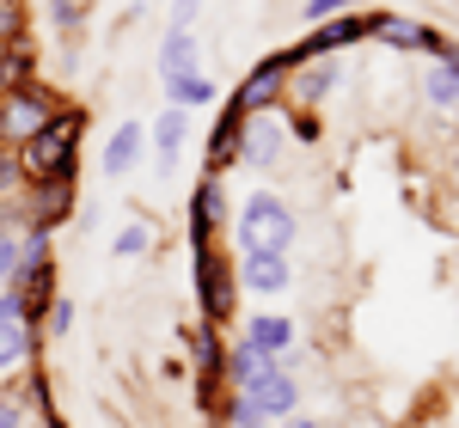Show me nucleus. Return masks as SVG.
<instances>
[{"mask_svg": "<svg viewBox=\"0 0 459 428\" xmlns=\"http://www.w3.org/2000/svg\"><path fill=\"white\" fill-rule=\"evenodd\" d=\"M246 343H251V349H264V355H276V361H282V355H288V343H294V324L276 319V312H257V319L246 324Z\"/></svg>", "mask_w": 459, "mask_h": 428, "instance_id": "nucleus-17", "label": "nucleus"}, {"mask_svg": "<svg viewBox=\"0 0 459 428\" xmlns=\"http://www.w3.org/2000/svg\"><path fill=\"white\" fill-rule=\"evenodd\" d=\"M282 361L264 355V349H251V343H239V349H227V373H233V386L246 392V386H257V380H270Z\"/></svg>", "mask_w": 459, "mask_h": 428, "instance_id": "nucleus-16", "label": "nucleus"}, {"mask_svg": "<svg viewBox=\"0 0 459 428\" xmlns=\"http://www.w3.org/2000/svg\"><path fill=\"white\" fill-rule=\"evenodd\" d=\"M13 31H19V13H13V6H0V56H6V43H13Z\"/></svg>", "mask_w": 459, "mask_h": 428, "instance_id": "nucleus-31", "label": "nucleus"}, {"mask_svg": "<svg viewBox=\"0 0 459 428\" xmlns=\"http://www.w3.org/2000/svg\"><path fill=\"white\" fill-rule=\"evenodd\" d=\"M239 282L251 294H282L294 282V270H288V251H239Z\"/></svg>", "mask_w": 459, "mask_h": 428, "instance_id": "nucleus-8", "label": "nucleus"}, {"mask_svg": "<svg viewBox=\"0 0 459 428\" xmlns=\"http://www.w3.org/2000/svg\"><path fill=\"white\" fill-rule=\"evenodd\" d=\"M325 86H331V62H318V68L300 80V105H318V98H325Z\"/></svg>", "mask_w": 459, "mask_h": 428, "instance_id": "nucleus-24", "label": "nucleus"}, {"mask_svg": "<svg viewBox=\"0 0 459 428\" xmlns=\"http://www.w3.org/2000/svg\"><path fill=\"white\" fill-rule=\"evenodd\" d=\"M214 220H221V184L203 178V190H196V209H190V239H196V251H209Z\"/></svg>", "mask_w": 459, "mask_h": 428, "instance_id": "nucleus-19", "label": "nucleus"}, {"mask_svg": "<svg viewBox=\"0 0 459 428\" xmlns=\"http://www.w3.org/2000/svg\"><path fill=\"white\" fill-rule=\"evenodd\" d=\"M221 367H227V349H221L214 324H203V337H196V373H203V380H214Z\"/></svg>", "mask_w": 459, "mask_h": 428, "instance_id": "nucleus-22", "label": "nucleus"}, {"mask_svg": "<svg viewBox=\"0 0 459 428\" xmlns=\"http://www.w3.org/2000/svg\"><path fill=\"white\" fill-rule=\"evenodd\" d=\"M196 25V0H172V31H190Z\"/></svg>", "mask_w": 459, "mask_h": 428, "instance_id": "nucleus-29", "label": "nucleus"}, {"mask_svg": "<svg viewBox=\"0 0 459 428\" xmlns=\"http://www.w3.org/2000/svg\"><path fill=\"white\" fill-rule=\"evenodd\" d=\"M294 209H288L276 190H251L246 202H239V220H233V239L239 251H288L294 245Z\"/></svg>", "mask_w": 459, "mask_h": 428, "instance_id": "nucleus-2", "label": "nucleus"}, {"mask_svg": "<svg viewBox=\"0 0 459 428\" xmlns=\"http://www.w3.org/2000/svg\"><path fill=\"white\" fill-rule=\"evenodd\" d=\"M184 73H203V43H196V31H166V43H160V80H184Z\"/></svg>", "mask_w": 459, "mask_h": 428, "instance_id": "nucleus-12", "label": "nucleus"}, {"mask_svg": "<svg viewBox=\"0 0 459 428\" xmlns=\"http://www.w3.org/2000/svg\"><path fill=\"white\" fill-rule=\"evenodd\" d=\"M80 129H86V116L80 110H56L37 135H25V153H19V172L31 184H56L74 172V153H80Z\"/></svg>", "mask_w": 459, "mask_h": 428, "instance_id": "nucleus-1", "label": "nucleus"}, {"mask_svg": "<svg viewBox=\"0 0 459 428\" xmlns=\"http://www.w3.org/2000/svg\"><path fill=\"white\" fill-rule=\"evenodd\" d=\"M43 330H49V337H68V330H74V306L62 300V294L49 300V312H43Z\"/></svg>", "mask_w": 459, "mask_h": 428, "instance_id": "nucleus-23", "label": "nucleus"}, {"mask_svg": "<svg viewBox=\"0 0 459 428\" xmlns=\"http://www.w3.org/2000/svg\"><path fill=\"white\" fill-rule=\"evenodd\" d=\"M239 135H246V110L227 105V116H221V129H214V141H209V166H214V172L239 159Z\"/></svg>", "mask_w": 459, "mask_h": 428, "instance_id": "nucleus-18", "label": "nucleus"}, {"mask_svg": "<svg viewBox=\"0 0 459 428\" xmlns=\"http://www.w3.org/2000/svg\"><path fill=\"white\" fill-rule=\"evenodd\" d=\"M368 31L380 37V43H392V49H441V37L429 31V25H411V19H392V13H380V19H368Z\"/></svg>", "mask_w": 459, "mask_h": 428, "instance_id": "nucleus-14", "label": "nucleus"}, {"mask_svg": "<svg viewBox=\"0 0 459 428\" xmlns=\"http://www.w3.org/2000/svg\"><path fill=\"white\" fill-rule=\"evenodd\" d=\"M49 116H56V105H49L37 86H13V92H6V105H0V129H6L13 141H25V135H37Z\"/></svg>", "mask_w": 459, "mask_h": 428, "instance_id": "nucleus-5", "label": "nucleus"}, {"mask_svg": "<svg viewBox=\"0 0 459 428\" xmlns=\"http://www.w3.org/2000/svg\"><path fill=\"white\" fill-rule=\"evenodd\" d=\"M246 398H251V410H257L264 423H282L288 410L300 404V380H294L288 367H276L270 380H257V386H246Z\"/></svg>", "mask_w": 459, "mask_h": 428, "instance_id": "nucleus-9", "label": "nucleus"}, {"mask_svg": "<svg viewBox=\"0 0 459 428\" xmlns=\"http://www.w3.org/2000/svg\"><path fill=\"white\" fill-rule=\"evenodd\" d=\"M13 184H19V159H13V153H0V202H6V190H13Z\"/></svg>", "mask_w": 459, "mask_h": 428, "instance_id": "nucleus-30", "label": "nucleus"}, {"mask_svg": "<svg viewBox=\"0 0 459 428\" xmlns=\"http://www.w3.org/2000/svg\"><path fill=\"white\" fill-rule=\"evenodd\" d=\"M142 147H147L142 123H117V135L105 141V178H129L142 166Z\"/></svg>", "mask_w": 459, "mask_h": 428, "instance_id": "nucleus-11", "label": "nucleus"}, {"mask_svg": "<svg viewBox=\"0 0 459 428\" xmlns=\"http://www.w3.org/2000/svg\"><path fill=\"white\" fill-rule=\"evenodd\" d=\"M166 98H172V110H203V105H214V80L209 73H184V80H166Z\"/></svg>", "mask_w": 459, "mask_h": 428, "instance_id": "nucleus-20", "label": "nucleus"}, {"mask_svg": "<svg viewBox=\"0 0 459 428\" xmlns=\"http://www.w3.org/2000/svg\"><path fill=\"white\" fill-rule=\"evenodd\" d=\"M0 6H13V0H0Z\"/></svg>", "mask_w": 459, "mask_h": 428, "instance_id": "nucleus-36", "label": "nucleus"}, {"mask_svg": "<svg viewBox=\"0 0 459 428\" xmlns=\"http://www.w3.org/2000/svg\"><path fill=\"white\" fill-rule=\"evenodd\" d=\"M288 428H318V423H288Z\"/></svg>", "mask_w": 459, "mask_h": 428, "instance_id": "nucleus-34", "label": "nucleus"}, {"mask_svg": "<svg viewBox=\"0 0 459 428\" xmlns=\"http://www.w3.org/2000/svg\"><path fill=\"white\" fill-rule=\"evenodd\" d=\"M25 398H0V428H25Z\"/></svg>", "mask_w": 459, "mask_h": 428, "instance_id": "nucleus-28", "label": "nucleus"}, {"mask_svg": "<svg viewBox=\"0 0 459 428\" xmlns=\"http://www.w3.org/2000/svg\"><path fill=\"white\" fill-rule=\"evenodd\" d=\"M227 416H233V428H264V416L251 410V398H246V392H239L233 404H227Z\"/></svg>", "mask_w": 459, "mask_h": 428, "instance_id": "nucleus-27", "label": "nucleus"}, {"mask_svg": "<svg viewBox=\"0 0 459 428\" xmlns=\"http://www.w3.org/2000/svg\"><path fill=\"white\" fill-rule=\"evenodd\" d=\"M350 6H355V0H307V19H313V25H325V19H343Z\"/></svg>", "mask_w": 459, "mask_h": 428, "instance_id": "nucleus-26", "label": "nucleus"}, {"mask_svg": "<svg viewBox=\"0 0 459 428\" xmlns=\"http://www.w3.org/2000/svg\"><path fill=\"white\" fill-rule=\"evenodd\" d=\"M56 19L62 25H80V0H56Z\"/></svg>", "mask_w": 459, "mask_h": 428, "instance_id": "nucleus-32", "label": "nucleus"}, {"mask_svg": "<svg viewBox=\"0 0 459 428\" xmlns=\"http://www.w3.org/2000/svg\"><path fill=\"white\" fill-rule=\"evenodd\" d=\"M264 428H276V423H264Z\"/></svg>", "mask_w": 459, "mask_h": 428, "instance_id": "nucleus-37", "label": "nucleus"}, {"mask_svg": "<svg viewBox=\"0 0 459 428\" xmlns=\"http://www.w3.org/2000/svg\"><path fill=\"white\" fill-rule=\"evenodd\" d=\"M196 294H203V324H221L233 312V276L214 251H196Z\"/></svg>", "mask_w": 459, "mask_h": 428, "instance_id": "nucleus-6", "label": "nucleus"}, {"mask_svg": "<svg viewBox=\"0 0 459 428\" xmlns=\"http://www.w3.org/2000/svg\"><path fill=\"white\" fill-rule=\"evenodd\" d=\"M110 251H117V257H147V251H153V227H147V220H129V227L110 239Z\"/></svg>", "mask_w": 459, "mask_h": 428, "instance_id": "nucleus-21", "label": "nucleus"}, {"mask_svg": "<svg viewBox=\"0 0 459 428\" xmlns=\"http://www.w3.org/2000/svg\"><path fill=\"white\" fill-rule=\"evenodd\" d=\"M31 355H37V324H25V312H19V294L6 287V294H0V373L25 367Z\"/></svg>", "mask_w": 459, "mask_h": 428, "instance_id": "nucleus-4", "label": "nucleus"}, {"mask_svg": "<svg viewBox=\"0 0 459 428\" xmlns=\"http://www.w3.org/2000/svg\"><path fill=\"white\" fill-rule=\"evenodd\" d=\"M368 31V19H325V25H318V37L313 43H300V49H307V62H331V49H350L355 37Z\"/></svg>", "mask_w": 459, "mask_h": 428, "instance_id": "nucleus-15", "label": "nucleus"}, {"mask_svg": "<svg viewBox=\"0 0 459 428\" xmlns=\"http://www.w3.org/2000/svg\"><path fill=\"white\" fill-rule=\"evenodd\" d=\"M300 62H307V49H282V56H270V62H264V68H257L246 86H239V98H233V105L246 110V116H264V110L276 105V92H282L288 68H300Z\"/></svg>", "mask_w": 459, "mask_h": 428, "instance_id": "nucleus-3", "label": "nucleus"}, {"mask_svg": "<svg viewBox=\"0 0 459 428\" xmlns=\"http://www.w3.org/2000/svg\"><path fill=\"white\" fill-rule=\"evenodd\" d=\"M288 147V129L264 110V116H246V135H239V159L246 166H276Z\"/></svg>", "mask_w": 459, "mask_h": 428, "instance_id": "nucleus-7", "label": "nucleus"}, {"mask_svg": "<svg viewBox=\"0 0 459 428\" xmlns=\"http://www.w3.org/2000/svg\"><path fill=\"white\" fill-rule=\"evenodd\" d=\"M454 178H459V153H454Z\"/></svg>", "mask_w": 459, "mask_h": 428, "instance_id": "nucleus-35", "label": "nucleus"}, {"mask_svg": "<svg viewBox=\"0 0 459 428\" xmlns=\"http://www.w3.org/2000/svg\"><path fill=\"white\" fill-rule=\"evenodd\" d=\"M423 98L435 110H459V49H435V62H429V73H423Z\"/></svg>", "mask_w": 459, "mask_h": 428, "instance_id": "nucleus-10", "label": "nucleus"}, {"mask_svg": "<svg viewBox=\"0 0 459 428\" xmlns=\"http://www.w3.org/2000/svg\"><path fill=\"white\" fill-rule=\"evenodd\" d=\"M184 135H190V116H184V110H160V116H153L147 141H153V159H160V172H172V166H178V153H184Z\"/></svg>", "mask_w": 459, "mask_h": 428, "instance_id": "nucleus-13", "label": "nucleus"}, {"mask_svg": "<svg viewBox=\"0 0 459 428\" xmlns=\"http://www.w3.org/2000/svg\"><path fill=\"white\" fill-rule=\"evenodd\" d=\"M13 270H19V239H13V233L0 227V287L13 282Z\"/></svg>", "mask_w": 459, "mask_h": 428, "instance_id": "nucleus-25", "label": "nucleus"}, {"mask_svg": "<svg viewBox=\"0 0 459 428\" xmlns=\"http://www.w3.org/2000/svg\"><path fill=\"white\" fill-rule=\"evenodd\" d=\"M25 428H62V423H25Z\"/></svg>", "mask_w": 459, "mask_h": 428, "instance_id": "nucleus-33", "label": "nucleus"}]
</instances>
